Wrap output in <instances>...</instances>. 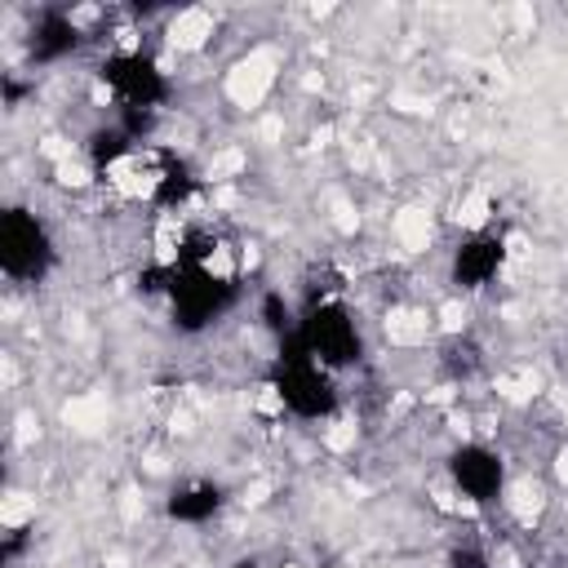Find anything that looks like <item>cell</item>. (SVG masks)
Here are the masks:
<instances>
[{
	"mask_svg": "<svg viewBox=\"0 0 568 568\" xmlns=\"http://www.w3.org/2000/svg\"><path fill=\"white\" fill-rule=\"evenodd\" d=\"M62 422L76 436H98L103 426H107V400L103 395H71L62 404Z\"/></svg>",
	"mask_w": 568,
	"mask_h": 568,
	"instance_id": "6",
	"label": "cell"
},
{
	"mask_svg": "<svg viewBox=\"0 0 568 568\" xmlns=\"http://www.w3.org/2000/svg\"><path fill=\"white\" fill-rule=\"evenodd\" d=\"M54 178H58L62 191H85V187H94V169H90V161H81V156L54 165Z\"/></svg>",
	"mask_w": 568,
	"mask_h": 568,
	"instance_id": "10",
	"label": "cell"
},
{
	"mask_svg": "<svg viewBox=\"0 0 568 568\" xmlns=\"http://www.w3.org/2000/svg\"><path fill=\"white\" fill-rule=\"evenodd\" d=\"M488 218H493V196H488V187L462 191V200H458V227H462V232H480Z\"/></svg>",
	"mask_w": 568,
	"mask_h": 568,
	"instance_id": "7",
	"label": "cell"
},
{
	"mask_svg": "<svg viewBox=\"0 0 568 568\" xmlns=\"http://www.w3.org/2000/svg\"><path fill=\"white\" fill-rule=\"evenodd\" d=\"M275 81H280V54L267 49V45H258V49H249L245 58L232 62V71L223 76V94L232 98V107L258 111V107L271 98Z\"/></svg>",
	"mask_w": 568,
	"mask_h": 568,
	"instance_id": "1",
	"label": "cell"
},
{
	"mask_svg": "<svg viewBox=\"0 0 568 568\" xmlns=\"http://www.w3.org/2000/svg\"><path fill=\"white\" fill-rule=\"evenodd\" d=\"M391 240L395 249H404L409 258H422L436 240V213L426 204H404L391 213Z\"/></svg>",
	"mask_w": 568,
	"mask_h": 568,
	"instance_id": "2",
	"label": "cell"
},
{
	"mask_svg": "<svg viewBox=\"0 0 568 568\" xmlns=\"http://www.w3.org/2000/svg\"><path fill=\"white\" fill-rule=\"evenodd\" d=\"M320 445H324V453H333V458L351 453L355 445H360V422H355V417H338V422H329L324 431H320Z\"/></svg>",
	"mask_w": 568,
	"mask_h": 568,
	"instance_id": "8",
	"label": "cell"
},
{
	"mask_svg": "<svg viewBox=\"0 0 568 568\" xmlns=\"http://www.w3.org/2000/svg\"><path fill=\"white\" fill-rule=\"evenodd\" d=\"M555 480L568 488V449H555Z\"/></svg>",
	"mask_w": 568,
	"mask_h": 568,
	"instance_id": "13",
	"label": "cell"
},
{
	"mask_svg": "<svg viewBox=\"0 0 568 568\" xmlns=\"http://www.w3.org/2000/svg\"><path fill=\"white\" fill-rule=\"evenodd\" d=\"M502 507L520 529H533L551 507V488L542 480H533V475H520V480H511L502 488Z\"/></svg>",
	"mask_w": 568,
	"mask_h": 568,
	"instance_id": "3",
	"label": "cell"
},
{
	"mask_svg": "<svg viewBox=\"0 0 568 568\" xmlns=\"http://www.w3.org/2000/svg\"><path fill=\"white\" fill-rule=\"evenodd\" d=\"M436 333V311L426 307H391L387 311V338L395 346H422Z\"/></svg>",
	"mask_w": 568,
	"mask_h": 568,
	"instance_id": "5",
	"label": "cell"
},
{
	"mask_svg": "<svg viewBox=\"0 0 568 568\" xmlns=\"http://www.w3.org/2000/svg\"><path fill=\"white\" fill-rule=\"evenodd\" d=\"M280 568H307V564H280Z\"/></svg>",
	"mask_w": 568,
	"mask_h": 568,
	"instance_id": "14",
	"label": "cell"
},
{
	"mask_svg": "<svg viewBox=\"0 0 568 568\" xmlns=\"http://www.w3.org/2000/svg\"><path fill=\"white\" fill-rule=\"evenodd\" d=\"M267 493H271V480H253V484H245V493H240V507L258 511V507L267 502Z\"/></svg>",
	"mask_w": 568,
	"mask_h": 568,
	"instance_id": "12",
	"label": "cell"
},
{
	"mask_svg": "<svg viewBox=\"0 0 568 568\" xmlns=\"http://www.w3.org/2000/svg\"><path fill=\"white\" fill-rule=\"evenodd\" d=\"M213 32H218V19H213L209 10H200V5H191V10H178V14L169 19L165 45H169L174 54H200V49L213 40Z\"/></svg>",
	"mask_w": 568,
	"mask_h": 568,
	"instance_id": "4",
	"label": "cell"
},
{
	"mask_svg": "<svg viewBox=\"0 0 568 568\" xmlns=\"http://www.w3.org/2000/svg\"><path fill=\"white\" fill-rule=\"evenodd\" d=\"M36 520V493H10L5 502H0V524H5L10 533H19V529H27Z\"/></svg>",
	"mask_w": 568,
	"mask_h": 568,
	"instance_id": "9",
	"label": "cell"
},
{
	"mask_svg": "<svg viewBox=\"0 0 568 568\" xmlns=\"http://www.w3.org/2000/svg\"><path fill=\"white\" fill-rule=\"evenodd\" d=\"M466 320H471V307H466L462 298H449V303L436 311V329L449 333V338H453V333H466Z\"/></svg>",
	"mask_w": 568,
	"mask_h": 568,
	"instance_id": "11",
	"label": "cell"
}]
</instances>
